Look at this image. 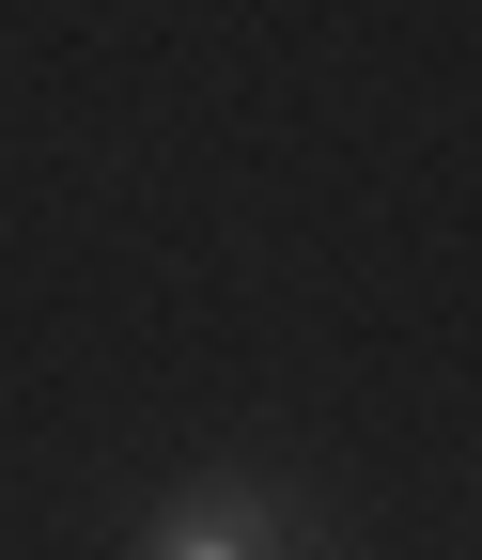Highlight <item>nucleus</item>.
Returning <instances> with one entry per match:
<instances>
[{
  "instance_id": "nucleus-1",
  "label": "nucleus",
  "mask_w": 482,
  "mask_h": 560,
  "mask_svg": "<svg viewBox=\"0 0 482 560\" xmlns=\"http://www.w3.org/2000/svg\"><path fill=\"white\" fill-rule=\"evenodd\" d=\"M156 560H264V545H249V529H234V514H187V529H172V545H156Z\"/></svg>"
}]
</instances>
